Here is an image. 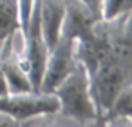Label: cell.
<instances>
[{"label":"cell","mask_w":132,"mask_h":127,"mask_svg":"<svg viewBox=\"0 0 132 127\" xmlns=\"http://www.w3.org/2000/svg\"><path fill=\"white\" fill-rule=\"evenodd\" d=\"M53 93L58 98V113L85 123H94L100 120L90 93V76L80 60Z\"/></svg>","instance_id":"obj_1"},{"label":"cell","mask_w":132,"mask_h":127,"mask_svg":"<svg viewBox=\"0 0 132 127\" xmlns=\"http://www.w3.org/2000/svg\"><path fill=\"white\" fill-rule=\"evenodd\" d=\"M132 11V0H101V18L110 20Z\"/></svg>","instance_id":"obj_9"},{"label":"cell","mask_w":132,"mask_h":127,"mask_svg":"<svg viewBox=\"0 0 132 127\" xmlns=\"http://www.w3.org/2000/svg\"><path fill=\"white\" fill-rule=\"evenodd\" d=\"M33 4H35V0H16V9H18V31H20V35L24 33V29H26V26H27V20H29Z\"/></svg>","instance_id":"obj_10"},{"label":"cell","mask_w":132,"mask_h":127,"mask_svg":"<svg viewBox=\"0 0 132 127\" xmlns=\"http://www.w3.org/2000/svg\"><path fill=\"white\" fill-rule=\"evenodd\" d=\"M100 127H132V120L116 118V120H109V122H100Z\"/></svg>","instance_id":"obj_11"},{"label":"cell","mask_w":132,"mask_h":127,"mask_svg":"<svg viewBox=\"0 0 132 127\" xmlns=\"http://www.w3.org/2000/svg\"><path fill=\"white\" fill-rule=\"evenodd\" d=\"M78 58H76V42L62 36L56 40V44L47 51L45 65H44V74L40 82V89L44 93H53L60 82L74 69Z\"/></svg>","instance_id":"obj_3"},{"label":"cell","mask_w":132,"mask_h":127,"mask_svg":"<svg viewBox=\"0 0 132 127\" xmlns=\"http://www.w3.org/2000/svg\"><path fill=\"white\" fill-rule=\"evenodd\" d=\"M116 118H127L132 120V84L125 85L112 100L109 109L103 113V116L98 122H109Z\"/></svg>","instance_id":"obj_7"},{"label":"cell","mask_w":132,"mask_h":127,"mask_svg":"<svg viewBox=\"0 0 132 127\" xmlns=\"http://www.w3.org/2000/svg\"><path fill=\"white\" fill-rule=\"evenodd\" d=\"M81 4H85L96 17H100L101 18V0H80Z\"/></svg>","instance_id":"obj_12"},{"label":"cell","mask_w":132,"mask_h":127,"mask_svg":"<svg viewBox=\"0 0 132 127\" xmlns=\"http://www.w3.org/2000/svg\"><path fill=\"white\" fill-rule=\"evenodd\" d=\"M38 17H40L44 40L47 44V49H51L62 33V24L65 17V2L63 0H38Z\"/></svg>","instance_id":"obj_6"},{"label":"cell","mask_w":132,"mask_h":127,"mask_svg":"<svg viewBox=\"0 0 132 127\" xmlns=\"http://www.w3.org/2000/svg\"><path fill=\"white\" fill-rule=\"evenodd\" d=\"M24 127H100V122L85 123V122L69 118L62 113H51V114H44V116L26 122Z\"/></svg>","instance_id":"obj_8"},{"label":"cell","mask_w":132,"mask_h":127,"mask_svg":"<svg viewBox=\"0 0 132 127\" xmlns=\"http://www.w3.org/2000/svg\"><path fill=\"white\" fill-rule=\"evenodd\" d=\"M18 35V29L6 36L0 44V69L6 76V84L9 93H22V91H35L33 84L29 80V74L24 67L22 55L15 47V38Z\"/></svg>","instance_id":"obj_4"},{"label":"cell","mask_w":132,"mask_h":127,"mask_svg":"<svg viewBox=\"0 0 132 127\" xmlns=\"http://www.w3.org/2000/svg\"><path fill=\"white\" fill-rule=\"evenodd\" d=\"M58 98L54 93L22 91L0 96V113L16 122H29L44 114L58 113Z\"/></svg>","instance_id":"obj_2"},{"label":"cell","mask_w":132,"mask_h":127,"mask_svg":"<svg viewBox=\"0 0 132 127\" xmlns=\"http://www.w3.org/2000/svg\"><path fill=\"white\" fill-rule=\"evenodd\" d=\"M0 44H2V42H0ZM7 93H9V89H7V84H6V76H4L2 69H0V96H4Z\"/></svg>","instance_id":"obj_13"},{"label":"cell","mask_w":132,"mask_h":127,"mask_svg":"<svg viewBox=\"0 0 132 127\" xmlns=\"http://www.w3.org/2000/svg\"><path fill=\"white\" fill-rule=\"evenodd\" d=\"M65 2V17L62 24V36H67L74 42L87 38L100 17H96L85 4L80 0H63Z\"/></svg>","instance_id":"obj_5"}]
</instances>
